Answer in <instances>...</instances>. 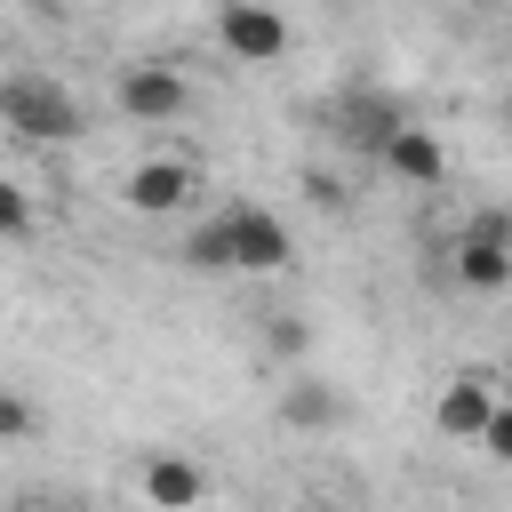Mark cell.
Listing matches in <instances>:
<instances>
[{
    "mask_svg": "<svg viewBox=\"0 0 512 512\" xmlns=\"http://www.w3.org/2000/svg\"><path fill=\"white\" fill-rule=\"evenodd\" d=\"M0 128L24 136V144H72V136L88 128V112H80V96H72L64 80H48V72H8Z\"/></svg>",
    "mask_w": 512,
    "mask_h": 512,
    "instance_id": "obj_1",
    "label": "cell"
},
{
    "mask_svg": "<svg viewBox=\"0 0 512 512\" xmlns=\"http://www.w3.org/2000/svg\"><path fill=\"white\" fill-rule=\"evenodd\" d=\"M400 120H408V104H400L392 88H376V80H352V88H336V96L320 104V128H328L344 152H360V160H376Z\"/></svg>",
    "mask_w": 512,
    "mask_h": 512,
    "instance_id": "obj_2",
    "label": "cell"
},
{
    "mask_svg": "<svg viewBox=\"0 0 512 512\" xmlns=\"http://www.w3.org/2000/svg\"><path fill=\"white\" fill-rule=\"evenodd\" d=\"M448 280L472 288V296H504V288H512V216H504V208L472 216V224L448 240Z\"/></svg>",
    "mask_w": 512,
    "mask_h": 512,
    "instance_id": "obj_3",
    "label": "cell"
},
{
    "mask_svg": "<svg viewBox=\"0 0 512 512\" xmlns=\"http://www.w3.org/2000/svg\"><path fill=\"white\" fill-rule=\"evenodd\" d=\"M112 104H120L136 128H168V120H184V112H192V80H184L176 64L144 56V64H120V80H112Z\"/></svg>",
    "mask_w": 512,
    "mask_h": 512,
    "instance_id": "obj_4",
    "label": "cell"
},
{
    "mask_svg": "<svg viewBox=\"0 0 512 512\" xmlns=\"http://www.w3.org/2000/svg\"><path fill=\"white\" fill-rule=\"evenodd\" d=\"M216 48L232 56V64H280L288 56V16L272 8V0H216Z\"/></svg>",
    "mask_w": 512,
    "mask_h": 512,
    "instance_id": "obj_5",
    "label": "cell"
},
{
    "mask_svg": "<svg viewBox=\"0 0 512 512\" xmlns=\"http://www.w3.org/2000/svg\"><path fill=\"white\" fill-rule=\"evenodd\" d=\"M224 232H232V272H288L296 264V240H288V224L264 200H232Z\"/></svg>",
    "mask_w": 512,
    "mask_h": 512,
    "instance_id": "obj_6",
    "label": "cell"
},
{
    "mask_svg": "<svg viewBox=\"0 0 512 512\" xmlns=\"http://www.w3.org/2000/svg\"><path fill=\"white\" fill-rule=\"evenodd\" d=\"M192 192H200V168L192 160H136L128 176H120V200L136 208V216H176V208H192Z\"/></svg>",
    "mask_w": 512,
    "mask_h": 512,
    "instance_id": "obj_7",
    "label": "cell"
},
{
    "mask_svg": "<svg viewBox=\"0 0 512 512\" xmlns=\"http://www.w3.org/2000/svg\"><path fill=\"white\" fill-rule=\"evenodd\" d=\"M376 168H384L392 184H416V192H432V184H448V144H440L432 128L400 120V128H392V144L376 152Z\"/></svg>",
    "mask_w": 512,
    "mask_h": 512,
    "instance_id": "obj_8",
    "label": "cell"
},
{
    "mask_svg": "<svg viewBox=\"0 0 512 512\" xmlns=\"http://www.w3.org/2000/svg\"><path fill=\"white\" fill-rule=\"evenodd\" d=\"M136 488H144L152 512H192V504L208 496V472H200L184 448H152V456L136 464Z\"/></svg>",
    "mask_w": 512,
    "mask_h": 512,
    "instance_id": "obj_9",
    "label": "cell"
},
{
    "mask_svg": "<svg viewBox=\"0 0 512 512\" xmlns=\"http://www.w3.org/2000/svg\"><path fill=\"white\" fill-rule=\"evenodd\" d=\"M488 408H496V384L480 376V368H464L448 392H440V408H432V424L448 432V440H480V424H488Z\"/></svg>",
    "mask_w": 512,
    "mask_h": 512,
    "instance_id": "obj_10",
    "label": "cell"
},
{
    "mask_svg": "<svg viewBox=\"0 0 512 512\" xmlns=\"http://www.w3.org/2000/svg\"><path fill=\"white\" fill-rule=\"evenodd\" d=\"M280 424H296V432H328V424H344V392H336L328 376H296V384L280 392Z\"/></svg>",
    "mask_w": 512,
    "mask_h": 512,
    "instance_id": "obj_11",
    "label": "cell"
},
{
    "mask_svg": "<svg viewBox=\"0 0 512 512\" xmlns=\"http://www.w3.org/2000/svg\"><path fill=\"white\" fill-rule=\"evenodd\" d=\"M192 272H232V232H224V208L216 216H200L192 232H184V248H176Z\"/></svg>",
    "mask_w": 512,
    "mask_h": 512,
    "instance_id": "obj_12",
    "label": "cell"
},
{
    "mask_svg": "<svg viewBox=\"0 0 512 512\" xmlns=\"http://www.w3.org/2000/svg\"><path fill=\"white\" fill-rule=\"evenodd\" d=\"M32 224H40V216H32V192L0 176V240H32Z\"/></svg>",
    "mask_w": 512,
    "mask_h": 512,
    "instance_id": "obj_13",
    "label": "cell"
},
{
    "mask_svg": "<svg viewBox=\"0 0 512 512\" xmlns=\"http://www.w3.org/2000/svg\"><path fill=\"white\" fill-rule=\"evenodd\" d=\"M32 424H40V408L24 392H0V440H32Z\"/></svg>",
    "mask_w": 512,
    "mask_h": 512,
    "instance_id": "obj_14",
    "label": "cell"
},
{
    "mask_svg": "<svg viewBox=\"0 0 512 512\" xmlns=\"http://www.w3.org/2000/svg\"><path fill=\"white\" fill-rule=\"evenodd\" d=\"M264 344H272V352H280V360H296V352H304V344H312V328H304V320H296V312H280V320H272V328H264Z\"/></svg>",
    "mask_w": 512,
    "mask_h": 512,
    "instance_id": "obj_15",
    "label": "cell"
},
{
    "mask_svg": "<svg viewBox=\"0 0 512 512\" xmlns=\"http://www.w3.org/2000/svg\"><path fill=\"white\" fill-rule=\"evenodd\" d=\"M480 448L512 464V400H496V408H488V424H480Z\"/></svg>",
    "mask_w": 512,
    "mask_h": 512,
    "instance_id": "obj_16",
    "label": "cell"
},
{
    "mask_svg": "<svg viewBox=\"0 0 512 512\" xmlns=\"http://www.w3.org/2000/svg\"><path fill=\"white\" fill-rule=\"evenodd\" d=\"M304 200H312V208H336V216L352 208V192H344L336 176H320V168H304Z\"/></svg>",
    "mask_w": 512,
    "mask_h": 512,
    "instance_id": "obj_17",
    "label": "cell"
},
{
    "mask_svg": "<svg viewBox=\"0 0 512 512\" xmlns=\"http://www.w3.org/2000/svg\"><path fill=\"white\" fill-rule=\"evenodd\" d=\"M24 8H32V16H64V0H24Z\"/></svg>",
    "mask_w": 512,
    "mask_h": 512,
    "instance_id": "obj_18",
    "label": "cell"
},
{
    "mask_svg": "<svg viewBox=\"0 0 512 512\" xmlns=\"http://www.w3.org/2000/svg\"><path fill=\"white\" fill-rule=\"evenodd\" d=\"M496 120H504V128H512V88H504V104H496Z\"/></svg>",
    "mask_w": 512,
    "mask_h": 512,
    "instance_id": "obj_19",
    "label": "cell"
},
{
    "mask_svg": "<svg viewBox=\"0 0 512 512\" xmlns=\"http://www.w3.org/2000/svg\"><path fill=\"white\" fill-rule=\"evenodd\" d=\"M456 8H512V0H456Z\"/></svg>",
    "mask_w": 512,
    "mask_h": 512,
    "instance_id": "obj_20",
    "label": "cell"
},
{
    "mask_svg": "<svg viewBox=\"0 0 512 512\" xmlns=\"http://www.w3.org/2000/svg\"><path fill=\"white\" fill-rule=\"evenodd\" d=\"M0 96H8V80H0Z\"/></svg>",
    "mask_w": 512,
    "mask_h": 512,
    "instance_id": "obj_21",
    "label": "cell"
}]
</instances>
